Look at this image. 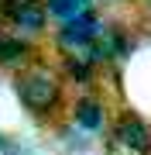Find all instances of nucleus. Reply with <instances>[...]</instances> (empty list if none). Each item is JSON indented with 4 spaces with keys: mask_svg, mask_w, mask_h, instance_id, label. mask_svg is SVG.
<instances>
[{
    "mask_svg": "<svg viewBox=\"0 0 151 155\" xmlns=\"http://www.w3.org/2000/svg\"><path fill=\"white\" fill-rule=\"evenodd\" d=\"M14 97H17V104H21L34 121H45V124L58 121V114L69 107L65 79L58 76L55 66L38 62V59L14 76Z\"/></svg>",
    "mask_w": 151,
    "mask_h": 155,
    "instance_id": "f257e3e1",
    "label": "nucleus"
},
{
    "mask_svg": "<svg viewBox=\"0 0 151 155\" xmlns=\"http://www.w3.org/2000/svg\"><path fill=\"white\" fill-rule=\"evenodd\" d=\"M106 28V17L100 11H86L72 17L65 24H55V52L62 55H90L93 45L100 41V35Z\"/></svg>",
    "mask_w": 151,
    "mask_h": 155,
    "instance_id": "f03ea898",
    "label": "nucleus"
},
{
    "mask_svg": "<svg viewBox=\"0 0 151 155\" xmlns=\"http://www.w3.org/2000/svg\"><path fill=\"white\" fill-rule=\"evenodd\" d=\"M0 21L21 38H38L48 28L45 0H0Z\"/></svg>",
    "mask_w": 151,
    "mask_h": 155,
    "instance_id": "7ed1b4c3",
    "label": "nucleus"
},
{
    "mask_svg": "<svg viewBox=\"0 0 151 155\" xmlns=\"http://www.w3.org/2000/svg\"><path fill=\"white\" fill-rule=\"evenodd\" d=\"M110 134L127 155H151V124H148V117H141L131 107H124V110L113 114Z\"/></svg>",
    "mask_w": 151,
    "mask_h": 155,
    "instance_id": "20e7f679",
    "label": "nucleus"
},
{
    "mask_svg": "<svg viewBox=\"0 0 151 155\" xmlns=\"http://www.w3.org/2000/svg\"><path fill=\"white\" fill-rule=\"evenodd\" d=\"M110 107H106L103 97L96 93H83L69 104V124L83 134H100V131H110Z\"/></svg>",
    "mask_w": 151,
    "mask_h": 155,
    "instance_id": "39448f33",
    "label": "nucleus"
},
{
    "mask_svg": "<svg viewBox=\"0 0 151 155\" xmlns=\"http://www.w3.org/2000/svg\"><path fill=\"white\" fill-rule=\"evenodd\" d=\"M134 35H131L127 24H113V21H106V28L100 35V41L93 45V52H90V59L96 62V66H113V62H120V59H127L131 52H134Z\"/></svg>",
    "mask_w": 151,
    "mask_h": 155,
    "instance_id": "423d86ee",
    "label": "nucleus"
},
{
    "mask_svg": "<svg viewBox=\"0 0 151 155\" xmlns=\"http://www.w3.org/2000/svg\"><path fill=\"white\" fill-rule=\"evenodd\" d=\"M34 59H38V48H34L31 38H21V35L0 28V69H7V72L17 76V72L28 69Z\"/></svg>",
    "mask_w": 151,
    "mask_h": 155,
    "instance_id": "0eeeda50",
    "label": "nucleus"
},
{
    "mask_svg": "<svg viewBox=\"0 0 151 155\" xmlns=\"http://www.w3.org/2000/svg\"><path fill=\"white\" fill-rule=\"evenodd\" d=\"M100 66L90 59V55H62L58 59V76L65 79V86H93L100 79Z\"/></svg>",
    "mask_w": 151,
    "mask_h": 155,
    "instance_id": "6e6552de",
    "label": "nucleus"
},
{
    "mask_svg": "<svg viewBox=\"0 0 151 155\" xmlns=\"http://www.w3.org/2000/svg\"><path fill=\"white\" fill-rule=\"evenodd\" d=\"M45 11H48V21L55 24H65L72 17L93 11V0H45Z\"/></svg>",
    "mask_w": 151,
    "mask_h": 155,
    "instance_id": "1a4fd4ad",
    "label": "nucleus"
},
{
    "mask_svg": "<svg viewBox=\"0 0 151 155\" xmlns=\"http://www.w3.org/2000/svg\"><path fill=\"white\" fill-rule=\"evenodd\" d=\"M0 152H4V155H31V152L24 148L21 141H14V138H7V134H0Z\"/></svg>",
    "mask_w": 151,
    "mask_h": 155,
    "instance_id": "9d476101",
    "label": "nucleus"
},
{
    "mask_svg": "<svg viewBox=\"0 0 151 155\" xmlns=\"http://www.w3.org/2000/svg\"><path fill=\"white\" fill-rule=\"evenodd\" d=\"M144 4V17H148V24H151V0H141Z\"/></svg>",
    "mask_w": 151,
    "mask_h": 155,
    "instance_id": "9b49d317",
    "label": "nucleus"
}]
</instances>
